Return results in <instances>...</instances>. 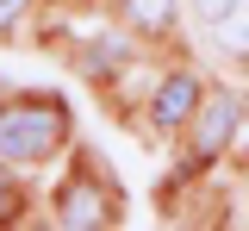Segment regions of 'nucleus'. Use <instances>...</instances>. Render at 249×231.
Segmentation results:
<instances>
[{"instance_id":"nucleus-5","label":"nucleus","mask_w":249,"mask_h":231,"mask_svg":"<svg viewBox=\"0 0 249 231\" xmlns=\"http://www.w3.org/2000/svg\"><path fill=\"white\" fill-rule=\"evenodd\" d=\"M212 32H218V44H231V50H249V0H237V6H231V19H218Z\"/></svg>"},{"instance_id":"nucleus-3","label":"nucleus","mask_w":249,"mask_h":231,"mask_svg":"<svg viewBox=\"0 0 249 231\" xmlns=\"http://www.w3.org/2000/svg\"><path fill=\"white\" fill-rule=\"evenodd\" d=\"M112 219V194L93 181H69L62 188V225H106Z\"/></svg>"},{"instance_id":"nucleus-6","label":"nucleus","mask_w":249,"mask_h":231,"mask_svg":"<svg viewBox=\"0 0 249 231\" xmlns=\"http://www.w3.org/2000/svg\"><path fill=\"white\" fill-rule=\"evenodd\" d=\"M124 13H131L143 32H162V25L175 19V0H124Z\"/></svg>"},{"instance_id":"nucleus-7","label":"nucleus","mask_w":249,"mask_h":231,"mask_svg":"<svg viewBox=\"0 0 249 231\" xmlns=\"http://www.w3.org/2000/svg\"><path fill=\"white\" fill-rule=\"evenodd\" d=\"M231 6H237V0H193V13H199L206 25H218V19H231Z\"/></svg>"},{"instance_id":"nucleus-4","label":"nucleus","mask_w":249,"mask_h":231,"mask_svg":"<svg viewBox=\"0 0 249 231\" xmlns=\"http://www.w3.org/2000/svg\"><path fill=\"white\" fill-rule=\"evenodd\" d=\"M237 113H243V100H237V94H224L218 106H206V125H199V137H193V163H206L218 144L237 132Z\"/></svg>"},{"instance_id":"nucleus-8","label":"nucleus","mask_w":249,"mask_h":231,"mask_svg":"<svg viewBox=\"0 0 249 231\" xmlns=\"http://www.w3.org/2000/svg\"><path fill=\"white\" fill-rule=\"evenodd\" d=\"M13 19H19V0H0V32H6Z\"/></svg>"},{"instance_id":"nucleus-9","label":"nucleus","mask_w":249,"mask_h":231,"mask_svg":"<svg viewBox=\"0 0 249 231\" xmlns=\"http://www.w3.org/2000/svg\"><path fill=\"white\" fill-rule=\"evenodd\" d=\"M6 212H13V188L0 181V219H6Z\"/></svg>"},{"instance_id":"nucleus-1","label":"nucleus","mask_w":249,"mask_h":231,"mask_svg":"<svg viewBox=\"0 0 249 231\" xmlns=\"http://www.w3.org/2000/svg\"><path fill=\"white\" fill-rule=\"evenodd\" d=\"M62 137H69V113L56 94H31V100L0 106V156L6 163H44Z\"/></svg>"},{"instance_id":"nucleus-2","label":"nucleus","mask_w":249,"mask_h":231,"mask_svg":"<svg viewBox=\"0 0 249 231\" xmlns=\"http://www.w3.org/2000/svg\"><path fill=\"white\" fill-rule=\"evenodd\" d=\"M193 106H199V81H193V75H168V81L156 88V100H150L156 125H168V132L193 119Z\"/></svg>"}]
</instances>
